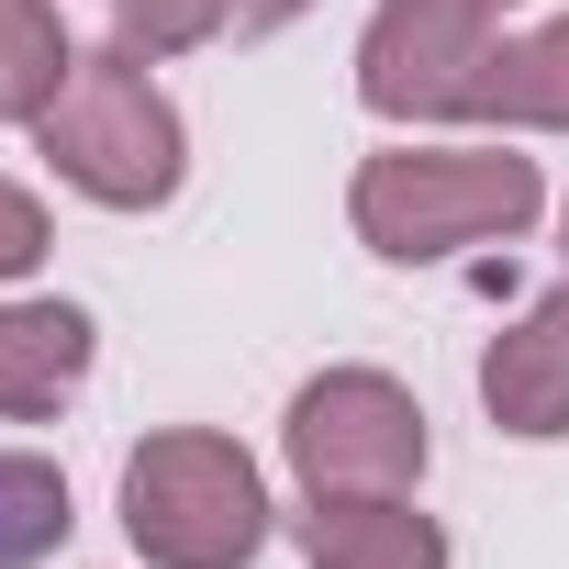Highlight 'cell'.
Returning <instances> with one entry per match:
<instances>
[{"label": "cell", "mask_w": 569, "mask_h": 569, "mask_svg": "<svg viewBox=\"0 0 569 569\" xmlns=\"http://www.w3.org/2000/svg\"><path fill=\"white\" fill-rule=\"evenodd\" d=\"M547 212V168L513 146H380L347 179V223L380 268H436L469 246H513Z\"/></svg>", "instance_id": "obj_1"}, {"label": "cell", "mask_w": 569, "mask_h": 569, "mask_svg": "<svg viewBox=\"0 0 569 569\" xmlns=\"http://www.w3.org/2000/svg\"><path fill=\"white\" fill-rule=\"evenodd\" d=\"M34 157H46L79 201H101V212H168L179 179H190V123H179V101L157 90V57H134V46H79L68 90L34 112Z\"/></svg>", "instance_id": "obj_2"}, {"label": "cell", "mask_w": 569, "mask_h": 569, "mask_svg": "<svg viewBox=\"0 0 569 569\" xmlns=\"http://www.w3.org/2000/svg\"><path fill=\"white\" fill-rule=\"evenodd\" d=\"M123 536L146 569H246L268 547V480L223 425H157L123 458Z\"/></svg>", "instance_id": "obj_3"}, {"label": "cell", "mask_w": 569, "mask_h": 569, "mask_svg": "<svg viewBox=\"0 0 569 569\" xmlns=\"http://www.w3.org/2000/svg\"><path fill=\"white\" fill-rule=\"evenodd\" d=\"M279 458L302 491H425V402L391 369H313L279 413Z\"/></svg>", "instance_id": "obj_4"}, {"label": "cell", "mask_w": 569, "mask_h": 569, "mask_svg": "<svg viewBox=\"0 0 569 569\" xmlns=\"http://www.w3.org/2000/svg\"><path fill=\"white\" fill-rule=\"evenodd\" d=\"M525 0H380L358 34V101L380 123H469V79Z\"/></svg>", "instance_id": "obj_5"}, {"label": "cell", "mask_w": 569, "mask_h": 569, "mask_svg": "<svg viewBox=\"0 0 569 569\" xmlns=\"http://www.w3.org/2000/svg\"><path fill=\"white\" fill-rule=\"evenodd\" d=\"M480 413L525 447H558L569 436V279L536 291L491 347H480Z\"/></svg>", "instance_id": "obj_6"}, {"label": "cell", "mask_w": 569, "mask_h": 569, "mask_svg": "<svg viewBox=\"0 0 569 569\" xmlns=\"http://www.w3.org/2000/svg\"><path fill=\"white\" fill-rule=\"evenodd\" d=\"M90 358H101V325H90L79 302H57V291L0 302V425H46V413H68L79 380H90Z\"/></svg>", "instance_id": "obj_7"}, {"label": "cell", "mask_w": 569, "mask_h": 569, "mask_svg": "<svg viewBox=\"0 0 569 569\" xmlns=\"http://www.w3.org/2000/svg\"><path fill=\"white\" fill-rule=\"evenodd\" d=\"M302 569H447V525L413 491H302Z\"/></svg>", "instance_id": "obj_8"}, {"label": "cell", "mask_w": 569, "mask_h": 569, "mask_svg": "<svg viewBox=\"0 0 569 569\" xmlns=\"http://www.w3.org/2000/svg\"><path fill=\"white\" fill-rule=\"evenodd\" d=\"M469 123H502V134H569V12L536 23V34H502L469 79Z\"/></svg>", "instance_id": "obj_9"}, {"label": "cell", "mask_w": 569, "mask_h": 569, "mask_svg": "<svg viewBox=\"0 0 569 569\" xmlns=\"http://www.w3.org/2000/svg\"><path fill=\"white\" fill-rule=\"evenodd\" d=\"M79 502H68V469L34 458V447H0V569H46L68 547Z\"/></svg>", "instance_id": "obj_10"}, {"label": "cell", "mask_w": 569, "mask_h": 569, "mask_svg": "<svg viewBox=\"0 0 569 569\" xmlns=\"http://www.w3.org/2000/svg\"><path fill=\"white\" fill-rule=\"evenodd\" d=\"M79 46L57 23V0H0V123H34L57 90H68Z\"/></svg>", "instance_id": "obj_11"}, {"label": "cell", "mask_w": 569, "mask_h": 569, "mask_svg": "<svg viewBox=\"0 0 569 569\" xmlns=\"http://www.w3.org/2000/svg\"><path fill=\"white\" fill-rule=\"evenodd\" d=\"M234 23V0H112V46L134 57H190Z\"/></svg>", "instance_id": "obj_12"}, {"label": "cell", "mask_w": 569, "mask_h": 569, "mask_svg": "<svg viewBox=\"0 0 569 569\" xmlns=\"http://www.w3.org/2000/svg\"><path fill=\"white\" fill-rule=\"evenodd\" d=\"M46 246H57L46 201H34L23 179H0V291H12V279H34V268H46Z\"/></svg>", "instance_id": "obj_13"}, {"label": "cell", "mask_w": 569, "mask_h": 569, "mask_svg": "<svg viewBox=\"0 0 569 569\" xmlns=\"http://www.w3.org/2000/svg\"><path fill=\"white\" fill-rule=\"evenodd\" d=\"M313 0H234V34H279V23H302Z\"/></svg>", "instance_id": "obj_14"}, {"label": "cell", "mask_w": 569, "mask_h": 569, "mask_svg": "<svg viewBox=\"0 0 569 569\" xmlns=\"http://www.w3.org/2000/svg\"><path fill=\"white\" fill-rule=\"evenodd\" d=\"M558 257H569V212H558Z\"/></svg>", "instance_id": "obj_15"}]
</instances>
